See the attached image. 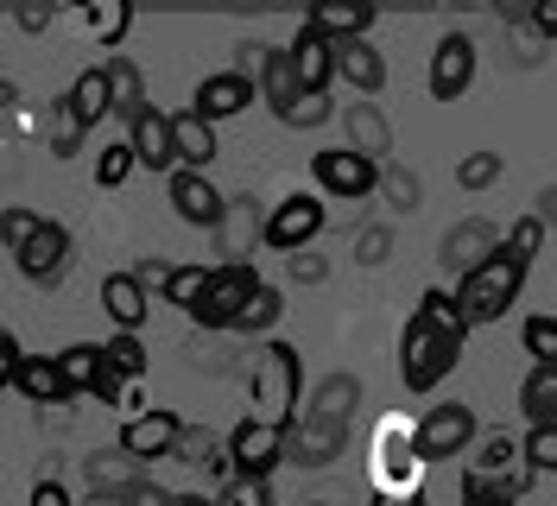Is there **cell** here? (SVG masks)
I'll return each instance as SVG.
<instances>
[{"label":"cell","mask_w":557,"mask_h":506,"mask_svg":"<svg viewBox=\"0 0 557 506\" xmlns=\"http://www.w3.org/2000/svg\"><path fill=\"white\" fill-rule=\"evenodd\" d=\"M247 399H253V418L260 424H298L305 411H298V399H305V361H298V348L292 342H260V355H253V368H247Z\"/></svg>","instance_id":"1"},{"label":"cell","mask_w":557,"mask_h":506,"mask_svg":"<svg viewBox=\"0 0 557 506\" xmlns=\"http://www.w3.org/2000/svg\"><path fill=\"white\" fill-rule=\"evenodd\" d=\"M462 342H469V330H444V323L412 310L406 330H399V380H406V393H437L456 373V361H462Z\"/></svg>","instance_id":"2"},{"label":"cell","mask_w":557,"mask_h":506,"mask_svg":"<svg viewBox=\"0 0 557 506\" xmlns=\"http://www.w3.org/2000/svg\"><path fill=\"white\" fill-rule=\"evenodd\" d=\"M525 279H532V267H525V260H513L507 247H500L487 267H475L469 279H456L450 292H456V304H462V317H469V330H475V323H500V317L520 304Z\"/></svg>","instance_id":"3"},{"label":"cell","mask_w":557,"mask_h":506,"mask_svg":"<svg viewBox=\"0 0 557 506\" xmlns=\"http://www.w3.org/2000/svg\"><path fill=\"white\" fill-rule=\"evenodd\" d=\"M424 462H418V424L412 418H386L374 431V462H368V481L374 494H418L424 481Z\"/></svg>","instance_id":"4"},{"label":"cell","mask_w":557,"mask_h":506,"mask_svg":"<svg viewBox=\"0 0 557 506\" xmlns=\"http://www.w3.org/2000/svg\"><path fill=\"white\" fill-rule=\"evenodd\" d=\"M267 279L253 267H215L203 285V298H197V310H190V323L203 330V336H235V323H242V310L253 304V292H260Z\"/></svg>","instance_id":"5"},{"label":"cell","mask_w":557,"mask_h":506,"mask_svg":"<svg viewBox=\"0 0 557 506\" xmlns=\"http://www.w3.org/2000/svg\"><path fill=\"white\" fill-rule=\"evenodd\" d=\"M330 229V209H323V197H311V190H292V197H278L273 209H267V235H260V247L267 254H311V240Z\"/></svg>","instance_id":"6"},{"label":"cell","mask_w":557,"mask_h":506,"mask_svg":"<svg viewBox=\"0 0 557 506\" xmlns=\"http://www.w3.org/2000/svg\"><path fill=\"white\" fill-rule=\"evenodd\" d=\"M475 443H482L475 405L444 399V405H431V411L418 418V462H424V469H431V462H450V456H469Z\"/></svg>","instance_id":"7"},{"label":"cell","mask_w":557,"mask_h":506,"mask_svg":"<svg viewBox=\"0 0 557 506\" xmlns=\"http://www.w3.org/2000/svg\"><path fill=\"white\" fill-rule=\"evenodd\" d=\"M311 184L330 202H368L381 197V165L348 152V146H323V152H311Z\"/></svg>","instance_id":"8"},{"label":"cell","mask_w":557,"mask_h":506,"mask_svg":"<svg viewBox=\"0 0 557 506\" xmlns=\"http://www.w3.org/2000/svg\"><path fill=\"white\" fill-rule=\"evenodd\" d=\"M58 368H64L70 393L76 399H102V405H121L134 380H121V368L108 361V342H70L58 348Z\"/></svg>","instance_id":"9"},{"label":"cell","mask_w":557,"mask_h":506,"mask_svg":"<svg viewBox=\"0 0 557 506\" xmlns=\"http://www.w3.org/2000/svg\"><path fill=\"white\" fill-rule=\"evenodd\" d=\"M13 267H20V279L26 285H38V292H58L70 279V267H76V235H70L64 222H45L20 254H13Z\"/></svg>","instance_id":"10"},{"label":"cell","mask_w":557,"mask_h":506,"mask_svg":"<svg viewBox=\"0 0 557 506\" xmlns=\"http://www.w3.org/2000/svg\"><path fill=\"white\" fill-rule=\"evenodd\" d=\"M228 456H235V474L273 481L278 462H292V431H285V424H260V418H242V424L228 431Z\"/></svg>","instance_id":"11"},{"label":"cell","mask_w":557,"mask_h":506,"mask_svg":"<svg viewBox=\"0 0 557 506\" xmlns=\"http://www.w3.org/2000/svg\"><path fill=\"white\" fill-rule=\"evenodd\" d=\"M500 247H507V235H500L487 215H462V222L444 229V240H437V267L450 272V279H469V272L487 267Z\"/></svg>","instance_id":"12"},{"label":"cell","mask_w":557,"mask_h":506,"mask_svg":"<svg viewBox=\"0 0 557 506\" xmlns=\"http://www.w3.org/2000/svg\"><path fill=\"white\" fill-rule=\"evenodd\" d=\"M184 418H177L172 405H152V411H134L127 424H121V449L134 456V462H159V456H177V443H184Z\"/></svg>","instance_id":"13"},{"label":"cell","mask_w":557,"mask_h":506,"mask_svg":"<svg viewBox=\"0 0 557 506\" xmlns=\"http://www.w3.org/2000/svg\"><path fill=\"white\" fill-rule=\"evenodd\" d=\"M260 101V83H247L242 70H209L203 83L190 89V114H203L209 127H222V121H235Z\"/></svg>","instance_id":"14"},{"label":"cell","mask_w":557,"mask_h":506,"mask_svg":"<svg viewBox=\"0 0 557 506\" xmlns=\"http://www.w3.org/2000/svg\"><path fill=\"white\" fill-rule=\"evenodd\" d=\"M165 197H172V209H177V222H190V229H222V215H228V197L209 184V171H184L177 165L172 177H165Z\"/></svg>","instance_id":"15"},{"label":"cell","mask_w":557,"mask_h":506,"mask_svg":"<svg viewBox=\"0 0 557 506\" xmlns=\"http://www.w3.org/2000/svg\"><path fill=\"white\" fill-rule=\"evenodd\" d=\"M475 64H482V51H475V38L469 33H444L437 38V51H431V96L437 101H462L469 96V83H475Z\"/></svg>","instance_id":"16"},{"label":"cell","mask_w":557,"mask_h":506,"mask_svg":"<svg viewBox=\"0 0 557 506\" xmlns=\"http://www.w3.org/2000/svg\"><path fill=\"white\" fill-rule=\"evenodd\" d=\"M343 146L348 152H361V159H374V165H386L393 159V121L381 114V101H343Z\"/></svg>","instance_id":"17"},{"label":"cell","mask_w":557,"mask_h":506,"mask_svg":"<svg viewBox=\"0 0 557 506\" xmlns=\"http://www.w3.org/2000/svg\"><path fill=\"white\" fill-rule=\"evenodd\" d=\"M260 235H267V215H260V202L253 197H228V215H222V260L215 267H247V254H260Z\"/></svg>","instance_id":"18"},{"label":"cell","mask_w":557,"mask_h":506,"mask_svg":"<svg viewBox=\"0 0 557 506\" xmlns=\"http://www.w3.org/2000/svg\"><path fill=\"white\" fill-rule=\"evenodd\" d=\"M343 449H348V424H336V418H311V411H305V418L292 424V462H298V469H330Z\"/></svg>","instance_id":"19"},{"label":"cell","mask_w":557,"mask_h":506,"mask_svg":"<svg viewBox=\"0 0 557 506\" xmlns=\"http://www.w3.org/2000/svg\"><path fill=\"white\" fill-rule=\"evenodd\" d=\"M336 58H343V45L298 20V33H292V64H298V83H305V89H330V83H336Z\"/></svg>","instance_id":"20"},{"label":"cell","mask_w":557,"mask_h":506,"mask_svg":"<svg viewBox=\"0 0 557 506\" xmlns=\"http://www.w3.org/2000/svg\"><path fill=\"white\" fill-rule=\"evenodd\" d=\"M127 139H134V152L146 171H165V177L177 171V134H172V114L165 108H146L134 127H127Z\"/></svg>","instance_id":"21"},{"label":"cell","mask_w":557,"mask_h":506,"mask_svg":"<svg viewBox=\"0 0 557 506\" xmlns=\"http://www.w3.org/2000/svg\"><path fill=\"white\" fill-rule=\"evenodd\" d=\"M102 310L114 330H127V336H139L146 330V310H152V292L139 285L134 272H108L102 279Z\"/></svg>","instance_id":"22"},{"label":"cell","mask_w":557,"mask_h":506,"mask_svg":"<svg viewBox=\"0 0 557 506\" xmlns=\"http://www.w3.org/2000/svg\"><path fill=\"white\" fill-rule=\"evenodd\" d=\"M374 20H381V7H368V0H343V7H311L305 13V26H317L336 45H361V38L374 33Z\"/></svg>","instance_id":"23"},{"label":"cell","mask_w":557,"mask_h":506,"mask_svg":"<svg viewBox=\"0 0 557 506\" xmlns=\"http://www.w3.org/2000/svg\"><path fill=\"white\" fill-rule=\"evenodd\" d=\"M146 462H134L121 443L114 449H96V456H83V474H89V494H134L139 481H146Z\"/></svg>","instance_id":"24"},{"label":"cell","mask_w":557,"mask_h":506,"mask_svg":"<svg viewBox=\"0 0 557 506\" xmlns=\"http://www.w3.org/2000/svg\"><path fill=\"white\" fill-rule=\"evenodd\" d=\"M336 83L355 89V101H374L386 89V58L361 38V45H343V58H336Z\"/></svg>","instance_id":"25"},{"label":"cell","mask_w":557,"mask_h":506,"mask_svg":"<svg viewBox=\"0 0 557 506\" xmlns=\"http://www.w3.org/2000/svg\"><path fill=\"white\" fill-rule=\"evenodd\" d=\"M102 70H108V89H114V121H121V127H134L139 114L152 108V96H146V76H139V64L114 51V58H108Z\"/></svg>","instance_id":"26"},{"label":"cell","mask_w":557,"mask_h":506,"mask_svg":"<svg viewBox=\"0 0 557 506\" xmlns=\"http://www.w3.org/2000/svg\"><path fill=\"white\" fill-rule=\"evenodd\" d=\"M13 393H20V399H33V405L76 399V393H70V380H64V368H58V355H33L26 368L13 373Z\"/></svg>","instance_id":"27"},{"label":"cell","mask_w":557,"mask_h":506,"mask_svg":"<svg viewBox=\"0 0 557 506\" xmlns=\"http://www.w3.org/2000/svg\"><path fill=\"white\" fill-rule=\"evenodd\" d=\"M76 26L96 38L102 51H121V38L134 26V7L127 0H89V7H76Z\"/></svg>","instance_id":"28"},{"label":"cell","mask_w":557,"mask_h":506,"mask_svg":"<svg viewBox=\"0 0 557 506\" xmlns=\"http://www.w3.org/2000/svg\"><path fill=\"white\" fill-rule=\"evenodd\" d=\"M172 134H177V165H184V171H209V165H215V152H222V146H215V127H209L203 114H190V108L172 114Z\"/></svg>","instance_id":"29"},{"label":"cell","mask_w":557,"mask_h":506,"mask_svg":"<svg viewBox=\"0 0 557 506\" xmlns=\"http://www.w3.org/2000/svg\"><path fill=\"white\" fill-rule=\"evenodd\" d=\"M64 101L83 114V127H102L108 114H114V89H108V70L102 64H89L76 83L64 89Z\"/></svg>","instance_id":"30"},{"label":"cell","mask_w":557,"mask_h":506,"mask_svg":"<svg viewBox=\"0 0 557 506\" xmlns=\"http://www.w3.org/2000/svg\"><path fill=\"white\" fill-rule=\"evenodd\" d=\"M343 108L330 101V89H298L292 101H278L273 108V121L278 127H292V134H311V127H323V121H336Z\"/></svg>","instance_id":"31"},{"label":"cell","mask_w":557,"mask_h":506,"mask_svg":"<svg viewBox=\"0 0 557 506\" xmlns=\"http://www.w3.org/2000/svg\"><path fill=\"white\" fill-rule=\"evenodd\" d=\"M355 405H361V380H355V373H330V380H317L311 386V418H336V424H348Z\"/></svg>","instance_id":"32"},{"label":"cell","mask_w":557,"mask_h":506,"mask_svg":"<svg viewBox=\"0 0 557 506\" xmlns=\"http://www.w3.org/2000/svg\"><path fill=\"white\" fill-rule=\"evenodd\" d=\"M520 418L532 424H557V368H532L520 380Z\"/></svg>","instance_id":"33"},{"label":"cell","mask_w":557,"mask_h":506,"mask_svg":"<svg viewBox=\"0 0 557 506\" xmlns=\"http://www.w3.org/2000/svg\"><path fill=\"white\" fill-rule=\"evenodd\" d=\"M381 197L393 215H418L424 209V177H418L412 165H399V159H386L381 165Z\"/></svg>","instance_id":"34"},{"label":"cell","mask_w":557,"mask_h":506,"mask_svg":"<svg viewBox=\"0 0 557 506\" xmlns=\"http://www.w3.org/2000/svg\"><path fill=\"white\" fill-rule=\"evenodd\" d=\"M177 462H190V469H209V474H235L228 437H215V431H184V443H177Z\"/></svg>","instance_id":"35"},{"label":"cell","mask_w":557,"mask_h":506,"mask_svg":"<svg viewBox=\"0 0 557 506\" xmlns=\"http://www.w3.org/2000/svg\"><path fill=\"white\" fill-rule=\"evenodd\" d=\"M278 317H285V292H278V285H260V292H253V304L242 310V323H235V336H260V342H273Z\"/></svg>","instance_id":"36"},{"label":"cell","mask_w":557,"mask_h":506,"mask_svg":"<svg viewBox=\"0 0 557 506\" xmlns=\"http://www.w3.org/2000/svg\"><path fill=\"white\" fill-rule=\"evenodd\" d=\"M298 89H305V83H298V64H292V45H273V51H267V76H260V101L278 108V101H292Z\"/></svg>","instance_id":"37"},{"label":"cell","mask_w":557,"mask_h":506,"mask_svg":"<svg viewBox=\"0 0 557 506\" xmlns=\"http://www.w3.org/2000/svg\"><path fill=\"white\" fill-rule=\"evenodd\" d=\"M134 165H139L134 139H108L102 152H96V190H121L134 177Z\"/></svg>","instance_id":"38"},{"label":"cell","mask_w":557,"mask_h":506,"mask_svg":"<svg viewBox=\"0 0 557 506\" xmlns=\"http://www.w3.org/2000/svg\"><path fill=\"white\" fill-rule=\"evenodd\" d=\"M520 342H525V355H532V368H557V317L552 310H532L520 323Z\"/></svg>","instance_id":"39"},{"label":"cell","mask_w":557,"mask_h":506,"mask_svg":"<svg viewBox=\"0 0 557 506\" xmlns=\"http://www.w3.org/2000/svg\"><path fill=\"white\" fill-rule=\"evenodd\" d=\"M83 139H89L83 114L58 96V108H51V152H58V159H76V152H83Z\"/></svg>","instance_id":"40"},{"label":"cell","mask_w":557,"mask_h":506,"mask_svg":"<svg viewBox=\"0 0 557 506\" xmlns=\"http://www.w3.org/2000/svg\"><path fill=\"white\" fill-rule=\"evenodd\" d=\"M209 272H215V267H172V279H165V292H159V298L177 304V310L190 317L197 298H203V285H209Z\"/></svg>","instance_id":"41"},{"label":"cell","mask_w":557,"mask_h":506,"mask_svg":"<svg viewBox=\"0 0 557 506\" xmlns=\"http://www.w3.org/2000/svg\"><path fill=\"white\" fill-rule=\"evenodd\" d=\"M456 184L462 190H494L500 184V152H462L456 159Z\"/></svg>","instance_id":"42"},{"label":"cell","mask_w":557,"mask_h":506,"mask_svg":"<svg viewBox=\"0 0 557 506\" xmlns=\"http://www.w3.org/2000/svg\"><path fill=\"white\" fill-rule=\"evenodd\" d=\"M545 235H552V229H545V222H539V215L525 209L520 222L507 229V254H513V260H525V267H532V260H539V247H545Z\"/></svg>","instance_id":"43"},{"label":"cell","mask_w":557,"mask_h":506,"mask_svg":"<svg viewBox=\"0 0 557 506\" xmlns=\"http://www.w3.org/2000/svg\"><path fill=\"white\" fill-rule=\"evenodd\" d=\"M38 229H45V215H33L26 202H7V215H0V240H7V254H20Z\"/></svg>","instance_id":"44"},{"label":"cell","mask_w":557,"mask_h":506,"mask_svg":"<svg viewBox=\"0 0 557 506\" xmlns=\"http://www.w3.org/2000/svg\"><path fill=\"white\" fill-rule=\"evenodd\" d=\"M215 501H222V506H273V481H253V474H228Z\"/></svg>","instance_id":"45"},{"label":"cell","mask_w":557,"mask_h":506,"mask_svg":"<svg viewBox=\"0 0 557 506\" xmlns=\"http://www.w3.org/2000/svg\"><path fill=\"white\" fill-rule=\"evenodd\" d=\"M108 361L121 368V380H139V373H146V342L127 336V330H114V336H108Z\"/></svg>","instance_id":"46"},{"label":"cell","mask_w":557,"mask_h":506,"mask_svg":"<svg viewBox=\"0 0 557 506\" xmlns=\"http://www.w3.org/2000/svg\"><path fill=\"white\" fill-rule=\"evenodd\" d=\"M520 443H525V462H532V469L557 474V424H532Z\"/></svg>","instance_id":"47"},{"label":"cell","mask_w":557,"mask_h":506,"mask_svg":"<svg viewBox=\"0 0 557 506\" xmlns=\"http://www.w3.org/2000/svg\"><path fill=\"white\" fill-rule=\"evenodd\" d=\"M355 260H361V267H386V260H393V229H386V222L361 229V235H355Z\"/></svg>","instance_id":"48"},{"label":"cell","mask_w":557,"mask_h":506,"mask_svg":"<svg viewBox=\"0 0 557 506\" xmlns=\"http://www.w3.org/2000/svg\"><path fill=\"white\" fill-rule=\"evenodd\" d=\"M267 51H273V45H253V38H242V45H235V64H228V70H242L247 83H260V76H267Z\"/></svg>","instance_id":"49"},{"label":"cell","mask_w":557,"mask_h":506,"mask_svg":"<svg viewBox=\"0 0 557 506\" xmlns=\"http://www.w3.org/2000/svg\"><path fill=\"white\" fill-rule=\"evenodd\" d=\"M7 20H13L20 33H45V26H58L64 13H58V7H7Z\"/></svg>","instance_id":"50"},{"label":"cell","mask_w":557,"mask_h":506,"mask_svg":"<svg viewBox=\"0 0 557 506\" xmlns=\"http://www.w3.org/2000/svg\"><path fill=\"white\" fill-rule=\"evenodd\" d=\"M525 33L532 38H557V0H532V7H525Z\"/></svg>","instance_id":"51"},{"label":"cell","mask_w":557,"mask_h":506,"mask_svg":"<svg viewBox=\"0 0 557 506\" xmlns=\"http://www.w3.org/2000/svg\"><path fill=\"white\" fill-rule=\"evenodd\" d=\"M190 368H197V373H228L235 361H228V355H222L215 342H203V336H197V342H190Z\"/></svg>","instance_id":"52"},{"label":"cell","mask_w":557,"mask_h":506,"mask_svg":"<svg viewBox=\"0 0 557 506\" xmlns=\"http://www.w3.org/2000/svg\"><path fill=\"white\" fill-rule=\"evenodd\" d=\"M26 361H33V355H26V348H20V336H13V330H0V380H7V386H13V373L26 368Z\"/></svg>","instance_id":"53"},{"label":"cell","mask_w":557,"mask_h":506,"mask_svg":"<svg viewBox=\"0 0 557 506\" xmlns=\"http://www.w3.org/2000/svg\"><path fill=\"white\" fill-rule=\"evenodd\" d=\"M292 279H298V285H323V279H330V260H323V254H292Z\"/></svg>","instance_id":"54"},{"label":"cell","mask_w":557,"mask_h":506,"mask_svg":"<svg viewBox=\"0 0 557 506\" xmlns=\"http://www.w3.org/2000/svg\"><path fill=\"white\" fill-rule=\"evenodd\" d=\"M134 279L146 285V292H165V279H172V260H139Z\"/></svg>","instance_id":"55"},{"label":"cell","mask_w":557,"mask_h":506,"mask_svg":"<svg viewBox=\"0 0 557 506\" xmlns=\"http://www.w3.org/2000/svg\"><path fill=\"white\" fill-rule=\"evenodd\" d=\"M127 501H134V506H177V494H172V488H159V481H139Z\"/></svg>","instance_id":"56"},{"label":"cell","mask_w":557,"mask_h":506,"mask_svg":"<svg viewBox=\"0 0 557 506\" xmlns=\"http://www.w3.org/2000/svg\"><path fill=\"white\" fill-rule=\"evenodd\" d=\"M26 506H76V501H70V488H64V481H38V488H33V501H26Z\"/></svg>","instance_id":"57"},{"label":"cell","mask_w":557,"mask_h":506,"mask_svg":"<svg viewBox=\"0 0 557 506\" xmlns=\"http://www.w3.org/2000/svg\"><path fill=\"white\" fill-rule=\"evenodd\" d=\"M532 215H539L545 229H557V184H545V190H539V202H532Z\"/></svg>","instance_id":"58"},{"label":"cell","mask_w":557,"mask_h":506,"mask_svg":"<svg viewBox=\"0 0 557 506\" xmlns=\"http://www.w3.org/2000/svg\"><path fill=\"white\" fill-rule=\"evenodd\" d=\"M368 506H431V494H424V488H418V494H374Z\"/></svg>","instance_id":"59"},{"label":"cell","mask_w":557,"mask_h":506,"mask_svg":"<svg viewBox=\"0 0 557 506\" xmlns=\"http://www.w3.org/2000/svg\"><path fill=\"white\" fill-rule=\"evenodd\" d=\"M462 506H500V501H487L482 488H469V481H462Z\"/></svg>","instance_id":"60"},{"label":"cell","mask_w":557,"mask_h":506,"mask_svg":"<svg viewBox=\"0 0 557 506\" xmlns=\"http://www.w3.org/2000/svg\"><path fill=\"white\" fill-rule=\"evenodd\" d=\"M83 506H134V501H127V494H89Z\"/></svg>","instance_id":"61"},{"label":"cell","mask_w":557,"mask_h":506,"mask_svg":"<svg viewBox=\"0 0 557 506\" xmlns=\"http://www.w3.org/2000/svg\"><path fill=\"white\" fill-rule=\"evenodd\" d=\"M177 506H222L215 494H177Z\"/></svg>","instance_id":"62"}]
</instances>
